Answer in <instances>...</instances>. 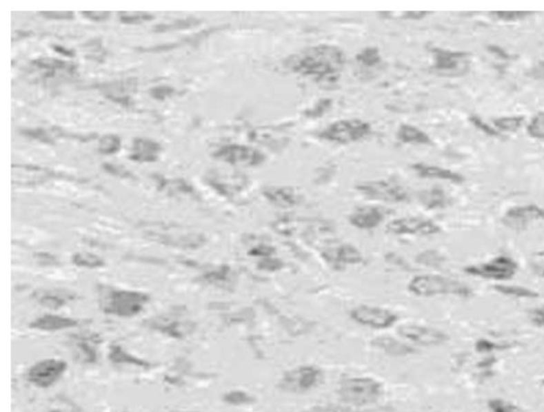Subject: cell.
<instances>
[{
    "instance_id": "cell-51",
    "label": "cell",
    "mask_w": 544,
    "mask_h": 412,
    "mask_svg": "<svg viewBox=\"0 0 544 412\" xmlns=\"http://www.w3.org/2000/svg\"><path fill=\"white\" fill-rule=\"evenodd\" d=\"M82 15L85 17L86 19H90L94 21H103L109 19L110 12H81Z\"/></svg>"
},
{
    "instance_id": "cell-21",
    "label": "cell",
    "mask_w": 544,
    "mask_h": 412,
    "mask_svg": "<svg viewBox=\"0 0 544 412\" xmlns=\"http://www.w3.org/2000/svg\"><path fill=\"white\" fill-rule=\"evenodd\" d=\"M102 91L105 97L113 101L121 103L123 107H129L131 103L130 94L133 93L137 88V82L133 80H125V81L114 82L112 84L102 86Z\"/></svg>"
},
{
    "instance_id": "cell-17",
    "label": "cell",
    "mask_w": 544,
    "mask_h": 412,
    "mask_svg": "<svg viewBox=\"0 0 544 412\" xmlns=\"http://www.w3.org/2000/svg\"><path fill=\"white\" fill-rule=\"evenodd\" d=\"M263 196L279 209H292L303 201L301 194L290 186H266L263 188Z\"/></svg>"
},
{
    "instance_id": "cell-55",
    "label": "cell",
    "mask_w": 544,
    "mask_h": 412,
    "mask_svg": "<svg viewBox=\"0 0 544 412\" xmlns=\"http://www.w3.org/2000/svg\"><path fill=\"white\" fill-rule=\"evenodd\" d=\"M330 412H339V411H330Z\"/></svg>"
},
{
    "instance_id": "cell-25",
    "label": "cell",
    "mask_w": 544,
    "mask_h": 412,
    "mask_svg": "<svg viewBox=\"0 0 544 412\" xmlns=\"http://www.w3.org/2000/svg\"><path fill=\"white\" fill-rule=\"evenodd\" d=\"M396 138L404 144L432 145L431 137L419 127L408 123H402L396 131Z\"/></svg>"
},
{
    "instance_id": "cell-13",
    "label": "cell",
    "mask_w": 544,
    "mask_h": 412,
    "mask_svg": "<svg viewBox=\"0 0 544 412\" xmlns=\"http://www.w3.org/2000/svg\"><path fill=\"white\" fill-rule=\"evenodd\" d=\"M387 233L392 235H416L433 236L439 234L441 227L433 220L420 217H403L390 221L386 227Z\"/></svg>"
},
{
    "instance_id": "cell-57",
    "label": "cell",
    "mask_w": 544,
    "mask_h": 412,
    "mask_svg": "<svg viewBox=\"0 0 544 412\" xmlns=\"http://www.w3.org/2000/svg\"><path fill=\"white\" fill-rule=\"evenodd\" d=\"M543 384H544V380H543Z\"/></svg>"
},
{
    "instance_id": "cell-27",
    "label": "cell",
    "mask_w": 544,
    "mask_h": 412,
    "mask_svg": "<svg viewBox=\"0 0 544 412\" xmlns=\"http://www.w3.org/2000/svg\"><path fill=\"white\" fill-rule=\"evenodd\" d=\"M212 186L216 188L218 192H221L223 195L230 196L235 192H239V190L243 189L245 184H247V178L245 176H234L231 178H228L227 181H220V180H212Z\"/></svg>"
},
{
    "instance_id": "cell-29",
    "label": "cell",
    "mask_w": 544,
    "mask_h": 412,
    "mask_svg": "<svg viewBox=\"0 0 544 412\" xmlns=\"http://www.w3.org/2000/svg\"><path fill=\"white\" fill-rule=\"evenodd\" d=\"M357 64L361 68H373L380 65L382 63L380 49L378 47L371 46L363 49L361 52L356 54Z\"/></svg>"
},
{
    "instance_id": "cell-18",
    "label": "cell",
    "mask_w": 544,
    "mask_h": 412,
    "mask_svg": "<svg viewBox=\"0 0 544 412\" xmlns=\"http://www.w3.org/2000/svg\"><path fill=\"white\" fill-rule=\"evenodd\" d=\"M385 220V212L376 206H364L349 216V223L359 229H373Z\"/></svg>"
},
{
    "instance_id": "cell-47",
    "label": "cell",
    "mask_w": 544,
    "mask_h": 412,
    "mask_svg": "<svg viewBox=\"0 0 544 412\" xmlns=\"http://www.w3.org/2000/svg\"><path fill=\"white\" fill-rule=\"evenodd\" d=\"M174 93V90L170 86L162 85L151 88L150 94L153 98L158 100H164L165 98L170 97Z\"/></svg>"
},
{
    "instance_id": "cell-34",
    "label": "cell",
    "mask_w": 544,
    "mask_h": 412,
    "mask_svg": "<svg viewBox=\"0 0 544 412\" xmlns=\"http://www.w3.org/2000/svg\"><path fill=\"white\" fill-rule=\"evenodd\" d=\"M491 15L498 21L505 23H514V21H524L528 17H533L534 12H519V11H496L491 12Z\"/></svg>"
},
{
    "instance_id": "cell-40",
    "label": "cell",
    "mask_w": 544,
    "mask_h": 412,
    "mask_svg": "<svg viewBox=\"0 0 544 412\" xmlns=\"http://www.w3.org/2000/svg\"><path fill=\"white\" fill-rule=\"evenodd\" d=\"M510 345L501 344L496 341H491L489 339H478L475 343V349L479 353H489L492 351L506 350Z\"/></svg>"
},
{
    "instance_id": "cell-6",
    "label": "cell",
    "mask_w": 544,
    "mask_h": 412,
    "mask_svg": "<svg viewBox=\"0 0 544 412\" xmlns=\"http://www.w3.org/2000/svg\"><path fill=\"white\" fill-rule=\"evenodd\" d=\"M372 133V127L368 121L361 119H341L325 127L319 133L323 141L347 145L356 143L368 137Z\"/></svg>"
},
{
    "instance_id": "cell-44",
    "label": "cell",
    "mask_w": 544,
    "mask_h": 412,
    "mask_svg": "<svg viewBox=\"0 0 544 412\" xmlns=\"http://www.w3.org/2000/svg\"><path fill=\"white\" fill-rule=\"evenodd\" d=\"M153 19H154V17L148 14V13H137V14L132 15L123 14L121 17V23H129V25L144 23V21H149Z\"/></svg>"
},
{
    "instance_id": "cell-33",
    "label": "cell",
    "mask_w": 544,
    "mask_h": 412,
    "mask_svg": "<svg viewBox=\"0 0 544 412\" xmlns=\"http://www.w3.org/2000/svg\"><path fill=\"white\" fill-rule=\"evenodd\" d=\"M527 134L532 138L544 141V112H539L534 116L527 125Z\"/></svg>"
},
{
    "instance_id": "cell-48",
    "label": "cell",
    "mask_w": 544,
    "mask_h": 412,
    "mask_svg": "<svg viewBox=\"0 0 544 412\" xmlns=\"http://www.w3.org/2000/svg\"><path fill=\"white\" fill-rule=\"evenodd\" d=\"M528 318L536 327H544V307L534 308L528 313Z\"/></svg>"
},
{
    "instance_id": "cell-54",
    "label": "cell",
    "mask_w": 544,
    "mask_h": 412,
    "mask_svg": "<svg viewBox=\"0 0 544 412\" xmlns=\"http://www.w3.org/2000/svg\"><path fill=\"white\" fill-rule=\"evenodd\" d=\"M54 50L57 51V52H58V54H60L61 56H74V51L70 50V49H66V47L56 46V45H54Z\"/></svg>"
},
{
    "instance_id": "cell-52",
    "label": "cell",
    "mask_w": 544,
    "mask_h": 412,
    "mask_svg": "<svg viewBox=\"0 0 544 412\" xmlns=\"http://www.w3.org/2000/svg\"><path fill=\"white\" fill-rule=\"evenodd\" d=\"M530 76L535 80L544 81V60L539 61L536 65L533 66V68L530 70Z\"/></svg>"
},
{
    "instance_id": "cell-28",
    "label": "cell",
    "mask_w": 544,
    "mask_h": 412,
    "mask_svg": "<svg viewBox=\"0 0 544 412\" xmlns=\"http://www.w3.org/2000/svg\"><path fill=\"white\" fill-rule=\"evenodd\" d=\"M494 289L505 297L516 298V299L532 300L539 297L538 292L534 291L530 288L522 287V286L496 285Z\"/></svg>"
},
{
    "instance_id": "cell-53",
    "label": "cell",
    "mask_w": 544,
    "mask_h": 412,
    "mask_svg": "<svg viewBox=\"0 0 544 412\" xmlns=\"http://www.w3.org/2000/svg\"><path fill=\"white\" fill-rule=\"evenodd\" d=\"M487 50H488L490 54H494V56L503 59V60H510V54H508L507 51L505 50L502 47L496 46V45H489V46L487 47Z\"/></svg>"
},
{
    "instance_id": "cell-36",
    "label": "cell",
    "mask_w": 544,
    "mask_h": 412,
    "mask_svg": "<svg viewBox=\"0 0 544 412\" xmlns=\"http://www.w3.org/2000/svg\"><path fill=\"white\" fill-rule=\"evenodd\" d=\"M487 406L490 412H524L521 408L502 398H491Z\"/></svg>"
},
{
    "instance_id": "cell-32",
    "label": "cell",
    "mask_w": 544,
    "mask_h": 412,
    "mask_svg": "<svg viewBox=\"0 0 544 412\" xmlns=\"http://www.w3.org/2000/svg\"><path fill=\"white\" fill-rule=\"evenodd\" d=\"M121 137L115 134H107L99 141V152L105 156H111L121 150Z\"/></svg>"
},
{
    "instance_id": "cell-22",
    "label": "cell",
    "mask_w": 544,
    "mask_h": 412,
    "mask_svg": "<svg viewBox=\"0 0 544 412\" xmlns=\"http://www.w3.org/2000/svg\"><path fill=\"white\" fill-rule=\"evenodd\" d=\"M372 345L390 356L406 357L416 353L414 347H410L407 343L396 340L390 336H382L373 339Z\"/></svg>"
},
{
    "instance_id": "cell-3",
    "label": "cell",
    "mask_w": 544,
    "mask_h": 412,
    "mask_svg": "<svg viewBox=\"0 0 544 412\" xmlns=\"http://www.w3.org/2000/svg\"><path fill=\"white\" fill-rule=\"evenodd\" d=\"M382 394L381 382L366 376L345 378L339 388L341 402L355 407L372 405L380 400Z\"/></svg>"
},
{
    "instance_id": "cell-7",
    "label": "cell",
    "mask_w": 544,
    "mask_h": 412,
    "mask_svg": "<svg viewBox=\"0 0 544 412\" xmlns=\"http://www.w3.org/2000/svg\"><path fill=\"white\" fill-rule=\"evenodd\" d=\"M323 372L313 364H304L290 369L279 380L278 387L288 393H305L315 389L322 382Z\"/></svg>"
},
{
    "instance_id": "cell-49",
    "label": "cell",
    "mask_w": 544,
    "mask_h": 412,
    "mask_svg": "<svg viewBox=\"0 0 544 412\" xmlns=\"http://www.w3.org/2000/svg\"><path fill=\"white\" fill-rule=\"evenodd\" d=\"M41 14L48 19H59V21H68L74 19V12H41Z\"/></svg>"
},
{
    "instance_id": "cell-46",
    "label": "cell",
    "mask_w": 544,
    "mask_h": 412,
    "mask_svg": "<svg viewBox=\"0 0 544 412\" xmlns=\"http://www.w3.org/2000/svg\"><path fill=\"white\" fill-rule=\"evenodd\" d=\"M225 402L233 404V405H241V404L249 403L251 401L250 396L243 393V392H231L225 395Z\"/></svg>"
},
{
    "instance_id": "cell-5",
    "label": "cell",
    "mask_w": 544,
    "mask_h": 412,
    "mask_svg": "<svg viewBox=\"0 0 544 412\" xmlns=\"http://www.w3.org/2000/svg\"><path fill=\"white\" fill-rule=\"evenodd\" d=\"M434 62L431 70L434 74L447 78H457L470 70L471 54L467 51H454L434 47L431 48Z\"/></svg>"
},
{
    "instance_id": "cell-11",
    "label": "cell",
    "mask_w": 544,
    "mask_h": 412,
    "mask_svg": "<svg viewBox=\"0 0 544 412\" xmlns=\"http://www.w3.org/2000/svg\"><path fill=\"white\" fill-rule=\"evenodd\" d=\"M350 317L363 327L374 329H386L398 321V316L387 308L378 306L359 305L353 308Z\"/></svg>"
},
{
    "instance_id": "cell-1",
    "label": "cell",
    "mask_w": 544,
    "mask_h": 412,
    "mask_svg": "<svg viewBox=\"0 0 544 412\" xmlns=\"http://www.w3.org/2000/svg\"><path fill=\"white\" fill-rule=\"evenodd\" d=\"M286 66L294 74L318 83H335L345 68V54L337 46L318 45L290 56Z\"/></svg>"
},
{
    "instance_id": "cell-43",
    "label": "cell",
    "mask_w": 544,
    "mask_h": 412,
    "mask_svg": "<svg viewBox=\"0 0 544 412\" xmlns=\"http://www.w3.org/2000/svg\"><path fill=\"white\" fill-rule=\"evenodd\" d=\"M331 107L332 100L322 99L318 102L315 107H313L312 109L306 111L305 115L308 116V117H319V116L323 115L325 112L329 111V109H331Z\"/></svg>"
},
{
    "instance_id": "cell-20",
    "label": "cell",
    "mask_w": 544,
    "mask_h": 412,
    "mask_svg": "<svg viewBox=\"0 0 544 412\" xmlns=\"http://www.w3.org/2000/svg\"><path fill=\"white\" fill-rule=\"evenodd\" d=\"M161 151L162 146L157 141L147 138H135L133 141L130 158L139 163L155 162L158 160L159 153Z\"/></svg>"
},
{
    "instance_id": "cell-45",
    "label": "cell",
    "mask_w": 544,
    "mask_h": 412,
    "mask_svg": "<svg viewBox=\"0 0 544 412\" xmlns=\"http://www.w3.org/2000/svg\"><path fill=\"white\" fill-rule=\"evenodd\" d=\"M274 253H276V249L274 247L268 246V245H260V246L254 247L249 251V255L261 257V260L266 258V257L274 256Z\"/></svg>"
},
{
    "instance_id": "cell-42",
    "label": "cell",
    "mask_w": 544,
    "mask_h": 412,
    "mask_svg": "<svg viewBox=\"0 0 544 412\" xmlns=\"http://www.w3.org/2000/svg\"><path fill=\"white\" fill-rule=\"evenodd\" d=\"M257 267L263 271L276 272L280 271L281 269L284 267V264H283L282 260H279L276 257L270 256L262 258L259 262V266Z\"/></svg>"
},
{
    "instance_id": "cell-41",
    "label": "cell",
    "mask_w": 544,
    "mask_h": 412,
    "mask_svg": "<svg viewBox=\"0 0 544 412\" xmlns=\"http://www.w3.org/2000/svg\"><path fill=\"white\" fill-rule=\"evenodd\" d=\"M469 121H470V123H472V125H474L476 129H478L481 132L486 134L487 136L498 137L501 135L498 130L494 129V127H491V125H489L488 123H485V121H483V119H481L479 116H470Z\"/></svg>"
},
{
    "instance_id": "cell-26",
    "label": "cell",
    "mask_w": 544,
    "mask_h": 412,
    "mask_svg": "<svg viewBox=\"0 0 544 412\" xmlns=\"http://www.w3.org/2000/svg\"><path fill=\"white\" fill-rule=\"evenodd\" d=\"M33 65L41 68V70H46V76H54V72H57V70H66V72L72 74L74 70H76V66L72 63L63 62V61L57 60V59H37L33 62Z\"/></svg>"
},
{
    "instance_id": "cell-19",
    "label": "cell",
    "mask_w": 544,
    "mask_h": 412,
    "mask_svg": "<svg viewBox=\"0 0 544 412\" xmlns=\"http://www.w3.org/2000/svg\"><path fill=\"white\" fill-rule=\"evenodd\" d=\"M412 168L419 178H437V180H443V181H449L454 184H463L465 182V176L463 174L445 169L443 167L424 164V163H416V164L412 165Z\"/></svg>"
},
{
    "instance_id": "cell-23",
    "label": "cell",
    "mask_w": 544,
    "mask_h": 412,
    "mask_svg": "<svg viewBox=\"0 0 544 412\" xmlns=\"http://www.w3.org/2000/svg\"><path fill=\"white\" fill-rule=\"evenodd\" d=\"M78 321L72 318L61 317L57 315H44L31 322V329L37 331H57L72 329L77 327Z\"/></svg>"
},
{
    "instance_id": "cell-8",
    "label": "cell",
    "mask_w": 544,
    "mask_h": 412,
    "mask_svg": "<svg viewBox=\"0 0 544 412\" xmlns=\"http://www.w3.org/2000/svg\"><path fill=\"white\" fill-rule=\"evenodd\" d=\"M355 189L368 199L388 203H403L410 199L408 190L394 180L361 182L355 186Z\"/></svg>"
},
{
    "instance_id": "cell-39",
    "label": "cell",
    "mask_w": 544,
    "mask_h": 412,
    "mask_svg": "<svg viewBox=\"0 0 544 412\" xmlns=\"http://www.w3.org/2000/svg\"><path fill=\"white\" fill-rule=\"evenodd\" d=\"M68 298L63 297L61 294L56 293V292H51V293H44L41 297H39V301L42 305L47 306L48 308H59L66 303Z\"/></svg>"
},
{
    "instance_id": "cell-37",
    "label": "cell",
    "mask_w": 544,
    "mask_h": 412,
    "mask_svg": "<svg viewBox=\"0 0 544 412\" xmlns=\"http://www.w3.org/2000/svg\"><path fill=\"white\" fill-rule=\"evenodd\" d=\"M21 134H23V136L28 137V138L42 141V143H45V144H54V137L51 136L52 132H47V131L42 129V127H37V129H23V130H21Z\"/></svg>"
},
{
    "instance_id": "cell-35",
    "label": "cell",
    "mask_w": 544,
    "mask_h": 412,
    "mask_svg": "<svg viewBox=\"0 0 544 412\" xmlns=\"http://www.w3.org/2000/svg\"><path fill=\"white\" fill-rule=\"evenodd\" d=\"M430 12H380L381 17L386 19H404V21H421L429 15Z\"/></svg>"
},
{
    "instance_id": "cell-31",
    "label": "cell",
    "mask_w": 544,
    "mask_h": 412,
    "mask_svg": "<svg viewBox=\"0 0 544 412\" xmlns=\"http://www.w3.org/2000/svg\"><path fill=\"white\" fill-rule=\"evenodd\" d=\"M201 21L197 19H179V21H172L170 23H160L154 27V32H168V31L182 30V29H190L196 25H200Z\"/></svg>"
},
{
    "instance_id": "cell-24",
    "label": "cell",
    "mask_w": 544,
    "mask_h": 412,
    "mask_svg": "<svg viewBox=\"0 0 544 412\" xmlns=\"http://www.w3.org/2000/svg\"><path fill=\"white\" fill-rule=\"evenodd\" d=\"M418 199L427 209H443L451 204V199L447 197L445 190L438 187L422 190L418 195Z\"/></svg>"
},
{
    "instance_id": "cell-2",
    "label": "cell",
    "mask_w": 544,
    "mask_h": 412,
    "mask_svg": "<svg viewBox=\"0 0 544 412\" xmlns=\"http://www.w3.org/2000/svg\"><path fill=\"white\" fill-rule=\"evenodd\" d=\"M408 290L417 297L432 298L436 296H455L469 299L473 289L465 282L437 274L414 276L407 285Z\"/></svg>"
},
{
    "instance_id": "cell-15",
    "label": "cell",
    "mask_w": 544,
    "mask_h": 412,
    "mask_svg": "<svg viewBox=\"0 0 544 412\" xmlns=\"http://www.w3.org/2000/svg\"><path fill=\"white\" fill-rule=\"evenodd\" d=\"M537 221H544V209L537 204L514 206L505 213L502 219L505 227L518 231H524Z\"/></svg>"
},
{
    "instance_id": "cell-9",
    "label": "cell",
    "mask_w": 544,
    "mask_h": 412,
    "mask_svg": "<svg viewBox=\"0 0 544 412\" xmlns=\"http://www.w3.org/2000/svg\"><path fill=\"white\" fill-rule=\"evenodd\" d=\"M518 269L519 266L512 257L500 255L489 262L467 266L463 269V271L468 276L502 282L512 280L518 272Z\"/></svg>"
},
{
    "instance_id": "cell-30",
    "label": "cell",
    "mask_w": 544,
    "mask_h": 412,
    "mask_svg": "<svg viewBox=\"0 0 544 412\" xmlns=\"http://www.w3.org/2000/svg\"><path fill=\"white\" fill-rule=\"evenodd\" d=\"M524 116H503L494 119V127L501 132L514 133L523 125Z\"/></svg>"
},
{
    "instance_id": "cell-56",
    "label": "cell",
    "mask_w": 544,
    "mask_h": 412,
    "mask_svg": "<svg viewBox=\"0 0 544 412\" xmlns=\"http://www.w3.org/2000/svg\"><path fill=\"white\" fill-rule=\"evenodd\" d=\"M51 412H60V411H51Z\"/></svg>"
},
{
    "instance_id": "cell-10",
    "label": "cell",
    "mask_w": 544,
    "mask_h": 412,
    "mask_svg": "<svg viewBox=\"0 0 544 412\" xmlns=\"http://www.w3.org/2000/svg\"><path fill=\"white\" fill-rule=\"evenodd\" d=\"M216 160L223 161L233 166L256 167L264 164L266 156L252 147L245 145H227L218 149L213 154Z\"/></svg>"
},
{
    "instance_id": "cell-14",
    "label": "cell",
    "mask_w": 544,
    "mask_h": 412,
    "mask_svg": "<svg viewBox=\"0 0 544 412\" xmlns=\"http://www.w3.org/2000/svg\"><path fill=\"white\" fill-rule=\"evenodd\" d=\"M399 336L419 347H439L449 340L445 331L431 327L418 325H401L398 329Z\"/></svg>"
},
{
    "instance_id": "cell-50",
    "label": "cell",
    "mask_w": 544,
    "mask_h": 412,
    "mask_svg": "<svg viewBox=\"0 0 544 412\" xmlns=\"http://www.w3.org/2000/svg\"><path fill=\"white\" fill-rule=\"evenodd\" d=\"M103 168H105V172H109V174H114V176H121V178H133L132 174L130 172H127L125 168L121 166H115V165L112 164H105L103 165Z\"/></svg>"
},
{
    "instance_id": "cell-16",
    "label": "cell",
    "mask_w": 544,
    "mask_h": 412,
    "mask_svg": "<svg viewBox=\"0 0 544 412\" xmlns=\"http://www.w3.org/2000/svg\"><path fill=\"white\" fill-rule=\"evenodd\" d=\"M321 256L325 262L335 270H343L345 267L364 262L361 251L349 243L329 247L322 251Z\"/></svg>"
},
{
    "instance_id": "cell-38",
    "label": "cell",
    "mask_w": 544,
    "mask_h": 412,
    "mask_svg": "<svg viewBox=\"0 0 544 412\" xmlns=\"http://www.w3.org/2000/svg\"><path fill=\"white\" fill-rule=\"evenodd\" d=\"M72 262L78 266L90 267V268H97L103 266V262L96 255L90 253H78L72 257Z\"/></svg>"
},
{
    "instance_id": "cell-12",
    "label": "cell",
    "mask_w": 544,
    "mask_h": 412,
    "mask_svg": "<svg viewBox=\"0 0 544 412\" xmlns=\"http://www.w3.org/2000/svg\"><path fill=\"white\" fill-rule=\"evenodd\" d=\"M68 370V364L60 359H45L42 362L33 364L27 372V380L37 387H51L58 382L63 374Z\"/></svg>"
},
{
    "instance_id": "cell-4",
    "label": "cell",
    "mask_w": 544,
    "mask_h": 412,
    "mask_svg": "<svg viewBox=\"0 0 544 412\" xmlns=\"http://www.w3.org/2000/svg\"><path fill=\"white\" fill-rule=\"evenodd\" d=\"M149 297L143 292L131 290H109L100 298L103 313L119 317L139 315L148 302Z\"/></svg>"
}]
</instances>
